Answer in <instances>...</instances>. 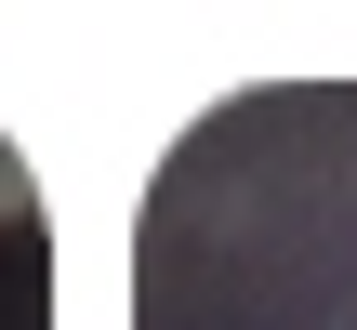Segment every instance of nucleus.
Here are the masks:
<instances>
[{
    "label": "nucleus",
    "mask_w": 357,
    "mask_h": 330,
    "mask_svg": "<svg viewBox=\"0 0 357 330\" xmlns=\"http://www.w3.org/2000/svg\"><path fill=\"white\" fill-rule=\"evenodd\" d=\"M0 212H13V172H0Z\"/></svg>",
    "instance_id": "nucleus-1"
}]
</instances>
